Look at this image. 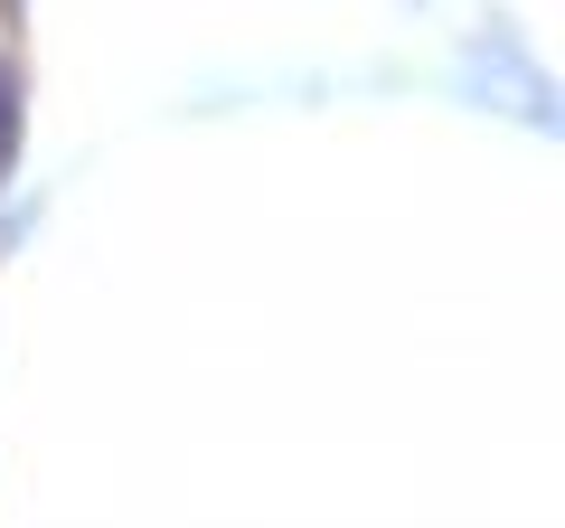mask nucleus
<instances>
[{
    "mask_svg": "<svg viewBox=\"0 0 565 528\" xmlns=\"http://www.w3.org/2000/svg\"><path fill=\"white\" fill-rule=\"evenodd\" d=\"M0 170H10V66H0Z\"/></svg>",
    "mask_w": 565,
    "mask_h": 528,
    "instance_id": "nucleus-1",
    "label": "nucleus"
}]
</instances>
